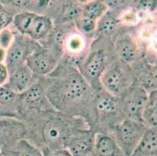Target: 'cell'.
<instances>
[{
	"instance_id": "cell-36",
	"label": "cell",
	"mask_w": 157,
	"mask_h": 156,
	"mask_svg": "<svg viewBox=\"0 0 157 156\" xmlns=\"http://www.w3.org/2000/svg\"><path fill=\"white\" fill-rule=\"evenodd\" d=\"M0 156H3V154H2V150H1V148H0Z\"/></svg>"
},
{
	"instance_id": "cell-34",
	"label": "cell",
	"mask_w": 157,
	"mask_h": 156,
	"mask_svg": "<svg viewBox=\"0 0 157 156\" xmlns=\"http://www.w3.org/2000/svg\"><path fill=\"white\" fill-rule=\"evenodd\" d=\"M6 55V50L0 48V63H4Z\"/></svg>"
},
{
	"instance_id": "cell-19",
	"label": "cell",
	"mask_w": 157,
	"mask_h": 156,
	"mask_svg": "<svg viewBox=\"0 0 157 156\" xmlns=\"http://www.w3.org/2000/svg\"><path fill=\"white\" fill-rule=\"evenodd\" d=\"M6 147V150L1 149L3 156H43L38 147L24 138L14 141Z\"/></svg>"
},
{
	"instance_id": "cell-11",
	"label": "cell",
	"mask_w": 157,
	"mask_h": 156,
	"mask_svg": "<svg viewBox=\"0 0 157 156\" xmlns=\"http://www.w3.org/2000/svg\"><path fill=\"white\" fill-rule=\"evenodd\" d=\"M95 134L91 130L76 128L68 138L66 148L73 156H90L93 153Z\"/></svg>"
},
{
	"instance_id": "cell-30",
	"label": "cell",
	"mask_w": 157,
	"mask_h": 156,
	"mask_svg": "<svg viewBox=\"0 0 157 156\" xmlns=\"http://www.w3.org/2000/svg\"><path fill=\"white\" fill-rule=\"evenodd\" d=\"M9 79V70L5 63H0V87L5 85Z\"/></svg>"
},
{
	"instance_id": "cell-3",
	"label": "cell",
	"mask_w": 157,
	"mask_h": 156,
	"mask_svg": "<svg viewBox=\"0 0 157 156\" xmlns=\"http://www.w3.org/2000/svg\"><path fill=\"white\" fill-rule=\"evenodd\" d=\"M45 120L42 121V136L47 144L46 149L66 148V144L71 133L78 127H71L72 120H69L67 115L59 112L56 114L53 110H47Z\"/></svg>"
},
{
	"instance_id": "cell-7",
	"label": "cell",
	"mask_w": 157,
	"mask_h": 156,
	"mask_svg": "<svg viewBox=\"0 0 157 156\" xmlns=\"http://www.w3.org/2000/svg\"><path fill=\"white\" fill-rule=\"evenodd\" d=\"M41 46L39 43L25 35L16 34L12 45L6 50L5 65L10 71L26 63L27 59Z\"/></svg>"
},
{
	"instance_id": "cell-26",
	"label": "cell",
	"mask_w": 157,
	"mask_h": 156,
	"mask_svg": "<svg viewBox=\"0 0 157 156\" xmlns=\"http://www.w3.org/2000/svg\"><path fill=\"white\" fill-rule=\"evenodd\" d=\"M17 95L18 94H16L12 91L6 88L5 86L0 87V101H4V102L13 101Z\"/></svg>"
},
{
	"instance_id": "cell-33",
	"label": "cell",
	"mask_w": 157,
	"mask_h": 156,
	"mask_svg": "<svg viewBox=\"0 0 157 156\" xmlns=\"http://www.w3.org/2000/svg\"><path fill=\"white\" fill-rule=\"evenodd\" d=\"M108 7H114L119 5L122 0H103Z\"/></svg>"
},
{
	"instance_id": "cell-24",
	"label": "cell",
	"mask_w": 157,
	"mask_h": 156,
	"mask_svg": "<svg viewBox=\"0 0 157 156\" xmlns=\"http://www.w3.org/2000/svg\"><path fill=\"white\" fill-rule=\"evenodd\" d=\"M77 30L87 37L92 36L96 32L97 21L80 16L76 20Z\"/></svg>"
},
{
	"instance_id": "cell-22",
	"label": "cell",
	"mask_w": 157,
	"mask_h": 156,
	"mask_svg": "<svg viewBox=\"0 0 157 156\" xmlns=\"http://www.w3.org/2000/svg\"><path fill=\"white\" fill-rule=\"evenodd\" d=\"M108 10L109 7L107 6L103 0H93L83 5L81 16L85 18L98 21Z\"/></svg>"
},
{
	"instance_id": "cell-20",
	"label": "cell",
	"mask_w": 157,
	"mask_h": 156,
	"mask_svg": "<svg viewBox=\"0 0 157 156\" xmlns=\"http://www.w3.org/2000/svg\"><path fill=\"white\" fill-rule=\"evenodd\" d=\"M142 122L147 127H156L157 124V91L148 93V99L142 113Z\"/></svg>"
},
{
	"instance_id": "cell-35",
	"label": "cell",
	"mask_w": 157,
	"mask_h": 156,
	"mask_svg": "<svg viewBox=\"0 0 157 156\" xmlns=\"http://www.w3.org/2000/svg\"><path fill=\"white\" fill-rule=\"evenodd\" d=\"M77 2L80 4H82V5H85V4L88 3V2H91V1H93V0H76Z\"/></svg>"
},
{
	"instance_id": "cell-10",
	"label": "cell",
	"mask_w": 157,
	"mask_h": 156,
	"mask_svg": "<svg viewBox=\"0 0 157 156\" xmlns=\"http://www.w3.org/2000/svg\"><path fill=\"white\" fill-rule=\"evenodd\" d=\"M86 37L78 30L67 33L63 45V54L67 56L65 63L77 67L78 63L82 62L88 51Z\"/></svg>"
},
{
	"instance_id": "cell-28",
	"label": "cell",
	"mask_w": 157,
	"mask_h": 156,
	"mask_svg": "<svg viewBox=\"0 0 157 156\" xmlns=\"http://www.w3.org/2000/svg\"><path fill=\"white\" fill-rule=\"evenodd\" d=\"M13 16L7 11L0 10V31L9 27L12 24Z\"/></svg>"
},
{
	"instance_id": "cell-16",
	"label": "cell",
	"mask_w": 157,
	"mask_h": 156,
	"mask_svg": "<svg viewBox=\"0 0 157 156\" xmlns=\"http://www.w3.org/2000/svg\"><path fill=\"white\" fill-rule=\"evenodd\" d=\"M54 24L51 17L37 13L30 24L25 36L39 43L45 41L52 34Z\"/></svg>"
},
{
	"instance_id": "cell-8",
	"label": "cell",
	"mask_w": 157,
	"mask_h": 156,
	"mask_svg": "<svg viewBox=\"0 0 157 156\" xmlns=\"http://www.w3.org/2000/svg\"><path fill=\"white\" fill-rule=\"evenodd\" d=\"M92 104L97 116L101 120H113L117 115H124L122 98L114 96L102 88L93 91Z\"/></svg>"
},
{
	"instance_id": "cell-6",
	"label": "cell",
	"mask_w": 157,
	"mask_h": 156,
	"mask_svg": "<svg viewBox=\"0 0 157 156\" xmlns=\"http://www.w3.org/2000/svg\"><path fill=\"white\" fill-rule=\"evenodd\" d=\"M62 57L56 50L41 45L29 55L25 63L35 77H45L55 70Z\"/></svg>"
},
{
	"instance_id": "cell-5",
	"label": "cell",
	"mask_w": 157,
	"mask_h": 156,
	"mask_svg": "<svg viewBox=\"0 0 157 156\" xmlns=\"http://www.w3.org/2000/svg\"><path fill=\"white\" fill-rule=\"evenodd\" d=\"M108 63L106 51L104 48H96L88 51L86 56L80 63L81 67L78 70L92 87L93 91L102 88L99 78Z\"/></svg>"
},
{
	"instance_id": "cell-21",
	"label": "cell",
	"mask_w": 157,
	"mask_h": 156,
	"mask_svg": "<svg viewBox=\"0 0 157 156\" xmlns=\"http://www.w3.org/2000/svg\"><path fill=\"white\" fill-rule=\"evenodd\" d=\"M118 20L109 10L97 21L96 32L103 38H109L115 33L118 28Z\"/></svg>"
},
{
	"instance_id": "cell-25",
	"label": "cell",
	"mask_w": 157,
	"mask_h": 156,
	"mask_svg": "<svg viewBox=\"0 0 157 156\" xmlns=\"http://www.w3.org/2000/svg\"><path fill=\"white\" fill-rule=\"evenodd\" d=\"M16 33L9 27L0 31V48L7 50L12 45Z\"/></svg>"
},
{
	"instance_id": "cell-32",
	"label": "cell",
	"mask_w": 157,
	"mask_h": 156,
	"mask_svg": "<svg viewBox=\"0 0 157 156\" xmlns=\"http://www.w3.org/2000/svg\"><path fill=\"white\" fill-rule=\"evenodd\" d=\"M56 1L57 0H37L36 6L39 8H45L52 6Z\"/></svg>"
},
{
	"instance_id": "cell-13",
	"label": "cell",
	"mask_w": 157,
	"mask_h": 156,
	"mask_svg": "<svg viewBox=\"0 0 157 156\" xmlns=\"http://www.w3.org/2000/svg\"><path fill=\"white\" fill-rule=\"evenodd\" d=\"M113 51L116 59L127 65L133 64L141 55L138 43L128 34H123L117 38L114 41Z\"/></svg>"
},
{
	"instance_id": "cell-2",
	"label": "cell",
	"mask_w": 157,
	"mask_h": 156,
	"mask_svg": "<svg viewBox=\"0 0 157 156\" xmlns=\"http://www.w3.org/2000/svg\"><path fill=\"white\" fill-rule=\"evenodd\" d=\"M99 83L102 89L108 93L123 97L135 84V78L130 66L116 59L107 63L99 78Z\"/></svg>"
},
{
	"instance_id": "cell-17",
	"label": "cell",
	"mask_w": 157,
	"mask_h": 156,
	"mask_svg": "<svg viewBox=\"0 0 157 156\" xmlns=\"http://www.w3.org/2000/svg\"><path fill=\"white\" fill-rule=\"evenodd\" d=\"M93 153L96 156H121L123 154L115 138L109 134H95Z\"/></svg>"
},
{
	"instance_id": "cell-1",
	"label": "cell",
	"mask_w": 157,
	"mask_h": 156,
	"mask_svg": "<svg viewBox=\"0 0 157 156\" xmlns=\"http://www.w3.org/2000/svg\"><path fill=\"white\" fill-rule=\"evenodd\" d=\"M39 79L48 101L54 109L65 115L74 116L87 109L93 98V91L78 68L64 63L53 72Z\"/></svg>"
},
{
	"instance_id": "cell-14",
	"label": "cell",
	"mask_w": 157,
	"mask_h": 156,
	"mask_svg": "<svg viewBox=\"0 0 157 156\" xmlns=\"http://www.w3.org/2000/svg\"><path fill=\"white\" fill-rule=\"evenodd\" d=\"M35 77L29 67L24 63L9 71V79L4 86L19 95L26 91L36 80Z\"/></svg>"
},
{
	"instance_id": "cell-18",
	"label": "cell",
	"mask_w": 157,
	"mask_h": 156,
	"mask_svg": "<svg viewBox=\"0 0 157 156\" xmlns=\"http://www.w3.org/2000/svg\"><path fill=\"white\" fill-rule=\"evenodd\" d=\"M157 131L156 127L146 128L137 148L131 156H156Z\"/></svg>"
},
{
	"instance_id": "cell-15",
	"label": "cell",
	"mask_w": 157,
	"mask_h": 156,
	"mask_svg": "<svg viewBox=\"0 0 157 156\" xmlns=\"http://www.w3.org/2000/svg\"><path fill=\"white\" fill-rule=\"evenodd\" d=\"M27 128L21 121L11 117L0 119V146L12 144L24 138Z\"/></svg>"
},
{
	"instance_id": "cell-9",
	"label": "cell",
	"mask_w": 157,
	"mask_h": 156,
	"mask_svg": "<svg viewBox=\"0 0 157 156\" xmlns=\"http://www.w3.org/2000/svg\"><path fill=\"white\" fill-rule=\"evenodd\" d=\"M148 96V92L143 87L135 84L131 86L124 96L121 97L125 118L142 122V113Z\"/></svg>"
},
{
	"instance_id": "cell-31",
	"label": "cell",
	"mask_w": 157,
	"mask_h": 156,
	"mask_svg": "<svg viewBox=\"0 0 157 156\" xmlns=\"http://www.w3.org/2000/svg\"><path fill=\"white\" fill-rule=\"evenodd\" d=\"M8 1L13 6L22 8V7L28 6L31 2V0H8Z\"/></svg>"
},
{
	"instance_id": "cell-12",
	"label": "cell",
	"mask_w": 157,
	"mask_h": 156,
	"mask_svg": "<svg viewBox=\"0 0 157 156\" xmlns=\"http://www.w3.org/2000/svg\"><path fill=\"white\" fill-rule=\"evenodd\" d=\"M19 95L21 96L23 105L28 109L38 111L50 110L51 108L53 109L47 98L45 89L39 79L35 80L26 91Z\"/></svg>"
},
{
	"instance_id": "cell-23",
	"label": "cell",
	"mask_w": 157,
	"mask_h": 156,
	"mask_svg": "<svg viewBox=\"0 0 157 156\" xmlns=\"http://www.w3.org/2000/svg\"><path fill=\"white\" fill-rule=\"evenodd\" d=\"M36 13L31 11H21L13 16L12 24L14 29L17 31L18 34L25 35L32 22L33 19L36 16Z\"/></svg>"
},
{
	"instance_id": "cell-29",
	"label": "cell",
	"mask_w": 157,
	"mask_h": 156,
	"mask_svg": "<svg viewBox=\"0 0 157 156\" xmlns=\"http://www.w3.org/2000/svg\"><path fill=\"white\" fill-rule=\"evenodd\" d=\"M138 6L142 10L152 12L156 9V0H140Z\"/></svg>"
},
{
	"instance_id": "cell-27",
	"label": "cell",
	"mask_w": 157,
	"mask_h": 156,
	"mask_svg": "<svg viewBox=\"0 0 157 156\" xmlns=\"http://www.w3.org/2000/svg\"><path fill=\"white\" fill-rule=\"evenodd\" d=\"M42 153L43 156H73L67 148L45 149Z\"/></svg>"
},
{
	"instance_id": "cell-4",
	"label": "cell",
	"mask_w": 157,
	"mask_h": 156,
	"mask_svg": "<svg viewBox=\"0 0 157 156\" xmlns=\"http://www.w3.org/2000/svg\"><path fill=\"white\" fill-rule=\"evenodd\" d=\"M147 127L141 121L124 119L115 127V140L122 153L131 156Z\"/></svg>"
}]
</instances>
